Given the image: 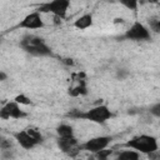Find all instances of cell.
Masks as SVG:
<instances>
[{
  "mask_svg": "<svg viewBox=\"0 0 160 160\" xmlns=\"http://www.w3.org/2000/svg\"><path fill=\"white\" fill-rule=\"evenodd\" d=\"M69 6H70V1H68V0H54V1L41 4L38 9V12H40V14L50 12V14H52V16L60 18L62 20L66 18Z\"/></svg>",
  "mask_w": 160,
  "mask_h": 160,
  "instance_id": "obj_4",
  "label": "cell"
},
{
  "mask_svg": "<svg viewBox=\"0 0 160 160\" xmlns=\"http://www.w3.org/2000/svg\"><path fill=\"white\" fill-rule=\"evenodd\" d=\"M112 138L111 136H96V138H91L89 140H86L85 142L80 144V150H85L89 151L90 154H95L100 150H104L109 146V144L111 142Z\"/></svg>",
  "mask_w": 160,
  "mask_h": 160,
  "instance_id": "obj_5",
  "label": "cell"
},
{
  "mask_svg": "<svg viewBox=\"0 0 160 160\" xmlns=\"http://www.w3.org/2000/svg\"><path fill=\"white\" fill-rule=\"evenodd\" d=\"M112 152H114L112 149H108V148H106V149H104V150H100V151L92 154V158H94L95 160H108L109 156H111Z\"/></svg>",
  "mask_w": 160,
  "mask_h": 160,
  "instance_id": "obj_15",
  "label": "cell"
},
{
  "mask_svg": "<svg viewBox=\"0 0 160 160\" xmlns=\"http://www.w3.org/2000/svg\"><path fill=\"white\" fill-rule=\"evenodd\" d=\"M20 46L24 51L34 56H51V49L46 45L45 40L36 35H25L20 41Z\"/></svg>",
  "mask_w": 160,
  "mask_h": 160,
  "instance_id": "obj_1",
  "label": "cell"
},
{
  "mask_svg": "<svg viewBox=\"0 0 160 160\" xmlns=\"http://www.w3.org/2000/svg\"><path fill=\"white\" fill-rule=\"evenodd\" d=\"M26 130V132L38 142V144H40V142H42V140H44V138H42V135H41V132H40V130H38V129H35V128H26L25 129Z\"/></svg>",
  "mask_w": 160,
  "mask_h": 160,
  "instance_id": "obj_16",
  "label": "cell"
},
{
  "mask_svg": "<svg viewBox=\"0 0 160 160\" xmlns=\"http://www.w3.org/2000/svg\"><path fill=\"white\" fill-rule=\"evenodd\" d=\"M68 116L74 118V119H84V120H88L95 124H104L112 116V114L106 105H98L84 112L75 110L74 112H69Z\"/></svg>",
  "mask_w": 160,
  "mask_h": 160,
  "instance_id": "obj_2",
  "label": "cell"
},
{
  "mask_svg": "<svg viewBox=\"0 0 160 160\" xmlns=\"http://www.w3.org/2000/svg\"><path fill=\"white\" fill-rule=\"evenodd\" d=\"M148 156H149V159H150V160H159V150H158V151H154V152L148 154Z\"/></svg>",
  "mask_w": 160,
  "mask_h": 160,
  "instance_id": "obj_22",
  "label": "cell"
},
{
  "mask_svg": "<svg viewBox=\"0 0 160 160\" xmlns=\"http://www.w3.org/2000/svg\"><path fill=\"white\" fill-rule=\"evenodd\" d=\"M6 78H8V75H6L4 71H0V81H4V80H6Z\"/></svg>",
  "mask_w": 160,
  "mask_h": 160,
  "instance_id": "obj_24",
  "label": "cell"
},
{
  "mask_svg": "<svg viewBox=\"0 0 160 160\" xmlns=\"http://www.w3.org/2000/svg\"><path fill=\"white\" fill-rule=\"evenodd\" d=\"M88 92L86 85L84 80H79V84L71 89H69V95L70 96H79V95H85Z\"/></svg>",
  "mask_w": 160,
  "mask_h": 160,
  "instance_id": "obj_14",
  "label": "cell"
},
{
  "mask_svg": "<svg viewBox=\"0 0 160 160\" xmlns=\"http://www.w3.org/2000/svg\"><path fill=\"white\" fill-rule=\"evenodd\" d=\"M126 76H128V71H125V70H119V71H118V78L124 79V78H126Z\"/></svg>",
  "mask_w": 160,
  "mask_h": 160,
  "instance_id": "obj_23",
  "label": "cell"
},
{
  "mask_svg": "<svg viewBox=\"0 0 160 160\" xmlns=\"http://www.w3.org/2000/svg\"><path fill=\"white\" fill-rule=\"evenodd\" d=\"M115 160H140V154L135 150L125 149L116 154Z\"/></svg>",
  "mask_w": 160,
  "mask_h": 160,
  "instance_id": "obj_12",
  "label": "cell"
},
{
  "mask_svg": "<svg viewBox=\"0 0 160 160\" xmlns=\"http://www.w3.org/2000/svg\"><path fill=\"white\" fill-rule=\"evenodd\" d=\"M126 149H131L138 151L139 154H150L154 151H158L159 145H158V140L155 136L151 135H146V134H141L138 136H134L132 139L128 140L124 145H121Z\"/></svg>",
  "mask_w": 160,
  "mask_h": 160,
  "instance_id": "obj_3",
  "label": "cell"
},
{
  "mask_svg": "<svg viewBox=\"0 0 160 160\" xmlns=\"http://www.w3.org/2000/svg\"><path fill=\"white\" fill-rule=\"evenodd\" d=\"M19 26H20V28H24V29H29V30L41 29V28H44V20H42L40 12L32 11V12L28 14V15L19 22Z\"/></svg>",
  "mask_w": 160,
  "mask_h": 160,
  "instance_id": "obj_9",
  "label": "cell"
},
{
  "mask_svg": "<svg viewBox=\"0 0 160 160\" xmlns=\"http://www.w3.org/2000/svg\"><path fill=\"white\" fill-rule=\"evenodd\" d=\"M125 38L134 41H142L150 39V31L149 29L141 24L140 21H135L125 32Z\"/></svg>",
  "mask_w": 160,
  "mask_h": 160,
  "instance_id": "obj_6",
  "label": "cell"
},
{
  "mask_svg": "<svg viewBox=\"0 0 160 160\" xmlns=\"http://www.w3.org/2000/svg\"><path fill=\"white\" fill-rule=\"evenodd\" d=\"M12 136H14V139L16 140V142H18L22 149H25V150H30V149L35 148L36 145H39V144L26 132L25 129L18 131V132H14Z\"/></svg>",
  "mask_w": 160,
  "mask_h": 160,
  "instance_id": "obj_10",
  "label": "cell"
},
{
  "mask_svg": "<svg viewBox=\"0 0 160 160\" xmlns=\"http://www.w3.org/2000/svg\"><path fill=\"white\" fill-rule=\"evenodd\" d=\"M14 101L18 102L19 105H30V104H31L30 98H28V96L24 95V94H19V95H16L15 99H14Z\"/></svg>",
  "mask_w": 160,
  "mask_h": 160,
  "instance_id": "obj_17",
  "label": "cell"
},
{
  "mask_svg": "<svg viewBox=\"0 0 160 160\" xmlns=\"http://www.w3.org/2000/svg\"><path fill=\"white\" fill-rule=\"evenodd\" d=\"M58 146L62 152L68 154L69 156H75L80 151V144L78 142L75 136L74 138H59Z\"/></svg>",
  "mask_w": 160,
  "mask_h": 160,
  "instance_id": "obj_8",
  "label": "cell"
},
{
  "mask_svg": "<svg viewBox=\"0 0 160 160\" xmlns=\"http://www.w3.org/2000/svg\"><path fill=\"white\" fill-rule=\"evenodd\" d=\"M121 4L124 6H126L128 9H130V10H136L138 9V5H139L138 1H122Z\"/></svg>",
  "mask_w": 160,
  "mask_h": 160,
  "instance_id": "obj_21",
  "label": "cell"
},
{
  "mask_svg": "<svg viewBox=\"0 0 160 160\" xmlns=\"http://www.w3.org/2000/svg\"><path fill=\"white\" fill-rule=\"evenodd\" d=\"M149 24H150V29L152 31H155V32H159L160 31V20H158V19H150Z\"/></svg>",
  "mask_w": 160,
  "mask_h": 160,
  "instance_id": "obj_19",
  "label": "cell"
},
{
  "mask_svg": "<svg viewBox=\"0 0 160 160\" xmlns=\"http://www.w3.org/2000/svg\"><path fill=\"white\" fill-rule=\"evenodd\" d=\"M26 114L20 109V105L18 102L8 101L1 109H0V119L8 120V119H21L25 118Z\"/></svg>",
  "mask_w": 160,
  "mask_h": 160,
  "instance_id": "obj_7",
  "label": "cell"
},
{
  "mask_svg": "<svg viewBox=\"0 0 160 160\" xmlns=\"http://www.w3.org/2000/svg\"><path fill=\"white\" fill-rule=\"evenodd\" d=\"M150 114L155 118H160V102H156L150 108Z\"/></svg>",
  "mask_w": 160,
  "mask_h": 160,
  "instance_id": "obj_20",
  "label": "cell"
},
{
  "mask_svg": "<svg viewBox=\"0 0 160 160\" xmlns=\"http://www.w3.org/2000/svg\"><path fill=\"white\" fill-rule=\"evenodd\" d=\"M56 132L59 138H74V129L68 124H60L56 128Z\"/></svg>",
  "mask_w": 160,
  "mask_h": 160,
  "instance_id": "obj_13",
  "label": "cell"
},
{
  "mask_svg": "<svg viewBox=\"0 0 160 160\" xmlns=\"http://www.w3.org/2000/svg\"><path fill=\"white\" fill-rule=\"evenodd\" d=\"M10 148H12V141H10V139L0 136V149L1 150H9Z\"/></svg>",
  "mask_w": 160,
  "mask_h": 160,
  "instance_id": "obj_18",
  "label": "cell"
},
{
  "mask_svg": "<svg viewBox=\"0 0 160 160\" xmlns=\"http://www.w3.org/2000/svg\"><path fill=\"white\" fill-rule=\"evenodd\" d=\"M92 25V15L91 14H84L80 18H78L74 21V26L79 30H85Z\"/></svg>",
  "mask_w": 160,
  "mask_h": 160,
  "instance_id": "obj_11",
  "label": "cell"
}]
</instances>
